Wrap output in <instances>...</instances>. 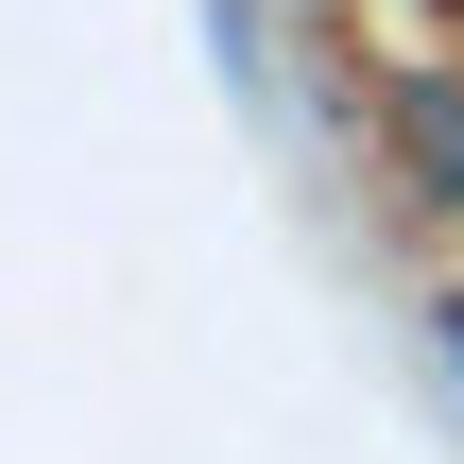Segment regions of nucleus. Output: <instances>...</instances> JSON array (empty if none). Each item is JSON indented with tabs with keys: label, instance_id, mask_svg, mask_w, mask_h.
Listing matches in <instances>:
<instances>
[{
	"label": "nucleus",
	"instance_id": "nucleus-1",
	"mask_svg": "<svg viewBox=\"0 0 464 464\" xmlns=\"http://www.w3.org/2000/svg\"><path fill=\"white\" fill-rule=\"evenodd\" d=\"M396 138H413V189L464 207V86H448V69H413V86H396Z\"/></svg>",
	"mask_w": 464,
	"mask_h": 464
},
{
	"label": "nucleus",
	"instance_id": "nucleus-2",
	"mask_svg": "<svg viewBox=\"0 0 464 464\" xmlns=\"http://www.w3.org/2000/svg\"><path fill=\"white\" fill-rule=\"evenodd\" d=\"M430 327H448V379H464V293H448V310H430Z\"/></svg>",
	"mask_w": 464,
	"mask_h": 464
}]
</instances>
